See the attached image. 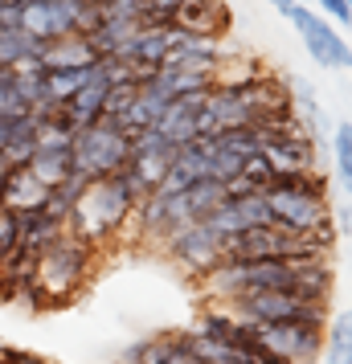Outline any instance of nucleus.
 Returning <instances> with one entry per match:
<instances>
[{
	"label": "nucleus",
	"mask_w": 352,
	"mask_h": 364,
	"mask_svg": "<svg viewBox=\"0 0 352 364\" xmlns=\"http://www.w3.org/2000/svg\"><path fill=\"white\" fill-rule=\"evenodd\" d=\"M139 200L144 197L135 193V184L127 181V172L107 176V181H90L86 193L78 197V205H74V213L66 217V230L86 237V242H95L102 250L135 221Z\"/></svg>",
	"instance_id": "nucleus-1"
},
{
	"label": "nucleus",
	"mask_w": 352,
	"mask_h": 364,
	"mask_svg": "<svg viewBox=\"0 0 352 364\" xmlns=\"http://www.w3.org/2000/svg\"><path fill=\"white\" fill-rule=\"evenodd\" d=\"M102 250L95 242H86L78 233H70L62 242H53L33 266V282H37V295L46 307H62L70 299H78L86 291V282L95 274V262H99Z\"/></svg>",
	"instance_id": "nucleus-2"
},
{
	"label": "nucleus",
	"mask_w": 352,
	"mask_h": 364,
	"mask_svg": "<svg viewBox=\"0 0 352 364\" xmlns=\"http://www.w3.org/2000/svg\"><path fill=\"white\" fill-rule=\"evenodd\" d=\"M70 156H74V176H82L86 184L107 181V176L127 172V164H132V135L123 132L115 119H99V123L74 132Z\"/></svg>",
	"instance_id": "nucleus-3"
},
{
	"label": "nucleus",
	"mask_w": 352,
	"mask_h": 364,
	"mask_svg": "<svg viewBox=\"0 0 352 364\" xmlns=\"http://www.w3.org/2000/svg\"><path fill=\"white\" fill-rule=\"evenodd\" d=\"M295 274V262L287 258H254V262H221L218 270L205 274V299L209 303H234L254 291H287Z\"/></svg>",
	"instance_id": "nucleus-4"
},
{
	"label": "nucleus",
	"mask_w": 352,
	"mask_h": 364,
	"mask_svg": "<svg viewBox=\"0 0 352 364\" xmlns=\"http://www.w3.org/2000/svg\"><path fill=\"white\" fill-rule=\"evenodd\" d=\"M287 17H291V25H295V33H299V41H303V50L311 53L316 66L352 70V46L344 41V33H340L324 13H316L311 4H295Z\"/></svg>",
	"instance_id": "nucleus-5"
},
{
	"label": "nucleus",
	"mask_w": 352,
	"mask_h": 364,
	"mask_svg": "<svg viewBox=\"0 0 352 364\" xmlns=\"http://www.w3.org/2000/svg\"><path fill=\"white\" fill-rule=\"evenodd\" d=\"M230 307L258 328L262 323H316V328H324V307L291 295V291H254V295L234 299Z\"/></svg>",
	"instance_id": "nucleus-6"
},
{
	"label": "nucleus",
	"mask_w": 352,
	"mask_h": 364,
	"mask_svg": "<svg viewBox=\"0 0 352 364\" xmlns=\"http://www.w3.org/2000/svg\"><path fill=\"white\" fill-rule=\"evenodd\" d=\"M254 352L279 356L287 364H316L324 356V328H316V323H262L254 336Z\"/></svg>",
	"instance_id": "nucleus-7"
},
{
	"label": "nucleus",
	"mask_w": 352,
	"mask_h": 364,
	"mask_svg": "<svg viewBox=\"0 0 352 364\" xmlns=\"http://www.w3.org/2000/svg\"><path fill=\"white\" fill-rule=\"evenodd\" d=\"M164 254L181 266L193 279H205L209 270L221 266V233L209 225V221H193L185 230H176L164 242Z\"/></svg>",
	"instance_id": "nucleus-8"
},
{
	"label": "nucleus",
	"mask_w": 352,
	"mask_h": 364,
	"mask_svg": "<svg viewBox=\"0 0 352 364\" xmlns=\"http://www.w3.org/2000/svg\"><path fill=\"white\" fill-rule=\"evenodd\" d=\"M176 151H181V148H172L164 135H156V132L132 135V164H127V181L135 184V193H139V197H151V193L164 184V176L172 172Z\"/></svg>",
	"instance_id": "nucleus-9"
},
{
	"label": "nucleus",
	"mask_w": 352,
	"mask_h": 364,
	"mask_svg": "<svg viewBox=\"0 0 352 364\" xmlns=\"http://www.w3.org/2000/svg\"><path fill=\"white\" fill-rule=\"evenodd\" d=\"M267 205L274 225L295 237H311L316 242V230L328 225L332 213H328V200L319 197H303V193H287V188H267Z\"/></svg>",
	"instance_id": "nucleus-10"
},
{
	"label": "nucleus",
	"mask_w": 352,
	"mask_h": 364,
	"mask_svg": "<svg viewBox=\"0 0 352 364\" xmlns=\"http://www.w3.org/2000/svg\"><path fill=\"white\" fill-rule=\"evenodd\" d=\"M316 148H319V139L303 127V119L295 123V127H287V132L267 135V139H262V156L274 164V176H279V172L316 168V156H319Z\"/></svg>",
	"instance_id": "nucleus-11"
},
{
	"label": "nucleus",
	"mask_w": 352,
	"mask_h": 364,
	"mask_svg": "<svg viewBox=\"0 0 352 364\" xmlns=\"http://www.w3.org/2000/svg\"><path fill=\"white\" fill-rule=\"evenodd\" d=\"M221 237H230V233H242V230H258V225H274V217H270V205H267V193H242V197H225L213 209V213L205 217Z\"/></svg>",
	"instance_id": "nucleus-12"
},
{
	"label": "nucleus",
	"mask_w": 352,
	"mask_h": 364,
	"mask_svg": "<svg viewBox=\"0 0 352 364\" xmlns=\"http://www.w3.org/2000/svg\"><path fill=\"white\" fill-rule=\"evenodd\" d=\"M156 135H164L172 148H185V144H197L209 135V119H205V95L201 99H176L164 107L160 123L151 127Z\"/></svg>",
	"instance_id": "nucleus-13"
},
{
	"label": "nucleus",
	"mask_w": 352,
	"mask_h": 364,
	"mask_svg": "<svg viewBox=\"0 0 352 364\" xmlns=\"http://www.w3.org/2000/svg\"><path fill=\"white\" fill-rule=\"evenodd\" d=\"M66 237V221L50 209H25L17 213V250L21 254H29V258H41L53 242H62Z\"/></svg>",
	"instance_id": "nucleus-14"
},
{
	"label": "nucleus",
	"mask_w": 352,
	"mask_h": 364,
	"mask_svg": "<svg viewBox=\"0 0 352 364\" xmlns=\"http://www.w3.org/2000/svg\"><path fill=\"white\" fill-rule=\"evenodd\" d=\"M99 62H102V53L86 33H66L41 50V70H90Z\"/></svg>",
	"instance_id": "nucleus-15"
},
{
	"label": "nucleus",
	"mask_w": 352,
	"mask_h": 364,
	"mask_svg": "<svg viewBox=\"0 0 352 364\" xmlns=\"http://www.w3.org/2000/svg\"><path fill=\"white\" fill-rule=\"evenodd\" d=\"M176 29H185L188 37H205V41H221L230 33V9L225 0H193L181 17L172 21Z\"/></svg>",
	"instance_id": "nucleus-16"
},
{
	"label": "nucleus",
	"mask_w": 352,
	"mask_h": 364,
	"mask_svg": "<svg viewBox=\"0 0 352 364\" xmlns=\"http://www.w3.org/2000/svg\"><path fill=\"white\" fill-rule=\"evenodd\" d=\"M332 262L328 258H311V262H295V274L287 282V291L291 295L307 299V303H319V307H328V299H332Z\"/></svg>",
	"instance_id": "nucleus-17"
},
{
	"label": "nucleus",
	"mask_w": 352,
	"mask_h": 364,
	"mask_svg": "<svg viewBox=\"0 0 352 364\" xmlns=\"http://www.w3.org/2000/svg\"><path fill=\"white\" fill-rule=\"evenodd\" d=\"M46 200H50V184H41L25 164L9 168V176H4V209H9V213L46 209Z\"/></svg>",
	"instance_id": "nucleus-18"
},
{
	"label": "nucleus",
	"mask_w": 352,
	"mask_h": 364,
	"mask_svg": "<svg viewBox=\"0 0 352 364\" xmlns=\"http://www.w3.org/2000/svg\"><path fill=\"white\" fill-rule=\"evenodd\" d=\"M188 352H193L197 364H258V352L254 348L221 344V340L201 336V331H188Z\"/></svg>",
	"instance_id": "nucleus-19"
},
{
	"label": "nucleus",
	"mask_w": 352,
	"mask_h": 364,
	"mask_svg": "<svg viewBox=\"0 0 352 364\" xmlns=\"http://www.w3.org/2000/svg\"><path fill=\"white\" fill-rule=\"evenodd\" d=\"M41 41H33L29 33L21 29H4L0 33V74L4 70H17V66H29V62H41Z\"/></svg>",
	"instance_id": "nucleus-20"
},
{
	"label": "nucleus",
	"mask_w": 352,
	"mask_h": 364,
	"mask_svg": "<svg viewBox=\"0 0 352 364\" xmlns=\"http://www.w3.org/2000/svg\"><path fill=\"white\" fill-rule=\"evenodd\" d=\"M29 172H33L41 184H62L66 176H74V156H70V148H37L33 160H29Z\"/></svg>",
	"instance_id": "nucleus-21"
},
{
	"label": "nucleus",
	"mask_w": 352,
	"mask_h": 364,
	"mask_svg": "<svg viewBox=\"0 0 352 364\" xmlns=\"http://www.w3.org/2000/svg\"><path fill=\"white\" fill-rule=\"evenodd\" d=\"M332 168H336V184L352 200V123L348 119L332 127Z\"/></svg>",
	"instance_id": "nucleus-22"
},
{
	"label": "nucleus",
	"mask_w": 352,
	"mask_h": 364,
	"mask_svg": "<svg viewBox=\"0 0 352 364\" xmlns=\"http://www.w3.org/2000/svg\"><path fill=\"white\" fill-rule=\"evenodd\" d=\"M324 364H352V307L336 315L332 331L324 340Z\"/></svg>",
	"instance_id": "nucleus-23"
},
{
	"label": "nucleus",
	"mask_w": 352,
	"mask_h": 364,
	"mask_svg": "<svg viewBox=\"0 0 352 364\" xmlns=\"http://www.w3.org/2000/svg\"><path fill=\"white\" fill-rule=\"evenodd\" d=\"M86 193V181L82 176H66L62 184H53L50 188V200H46V209L50 213H58L62 221H66L70 213H74V205H78V197Z\"/></svg>",
	"instance_id": "nucleus-24"
},
{
	"label": "nucleus",
	"mask_w": 352,
	"mask_h": 364,
	"mask_svg": "<svg viewBox=\"0 0 352 364\" xmlns=\"http://www.w3.org/2000/svg\"><path fill=\"white\" fill-rule=\"evenodd\" d=\"M193 0H148V25H172Z\"/></svg>",
	"instance_id": "nucleus-25"
},
{
	"label": "nucleus",
	"mask_w": 352,
	"mask_h": 364,
	"mask_svg": "<svg viewBox=\"0 0 352 364\" xmlns=\"http://www.w3.org/2000/svg\"><path fill=\"white\" fill-rule=\"evenodd\" d=\"M316 13L332 21V25H352V9L348 0H316Z\"/></svg>",
	"instance_id": "nucleus-26"
},
{
	"label": "nucleus",
	"mask_w": 352,
	"mask_h": 364,
	"mask_svg": "<svg viewBox=\"0 0 352 364\" xmlns=\"http://www.w3.org/2000/svg\"><path fill=\"white\" fill-rule=\"evenodd\" d=\"M336 230H340V233H352V200L344 205V209H340V221H336Z\"/></svg>",
	"instance_id": "nucleus-27"
},
{
	"label": "nucleus",
	"mask_w": 352,
	"mask_h": 364,
	"mask_svg": "<svg viewBox=\"0 0 352 364\" xmlns=\"http://www.w3.org/2000/svg\"><path fill=\"white\" fill-rule=\"evenodd\" d=\"M270 4H274L279 13H291V9H295V0H270Z\"/></svg>",
	"instance_id": "nucleus-28"
},
{
	"label": "nucleus",
	"mask_w": 352,
	"mask_h": 364,
	"mask_svg": "<svg viewBox=\"0 0 352 364\" xmlns=\"http://www.w3.org/2000/svg\"><path fill=\"white\" fill-rule=\"evenodd\" d=\"M258 364H287V360H279V356H262V352H258Z\"/></svg>",
	"instance_id": "nucleus-29"
},
{
	"label": "nucleus",
	"mask_w": 352,
	"mask_h": 364,
	"mask_svg": "<svg viewBox=\"0 0 352 364\" xmlns=\"http://www.w3.org/2000/svg\"><path fill=\"white\" fill-rule=\"evenodd\" d=\"M295 4H307V0H295Z\"/></svg>",
	"instance_id": "nucleus-30"
}]
</instances>
